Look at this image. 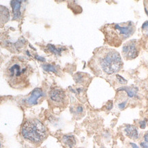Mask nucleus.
Returning <instances> with one entry per match:
<instances>
[{
    "mask_svg": "<svg viewBox=\"0 0 148 148\" xmlns=\"http://www.w3.org/2000/svg\"><path fill=\"white\" fill-rule=\"evenodd\" d=\"M44 95V92L40 88H36L32 91L30 96L26 99V104L28 106H34L38 103V100Z\"/></svg>",
    "mask_w": 148,
    "mask_h": 148,
    "instance_id": "6e6552de",
    "label": "nucleus"
},
{
    "mask_svg": "<svg viewBox=\"0 0 148 148\" xmlns=\"http://www.w3.org/2000/svg\"><path fill=\"white\" fill-rule=\"evenodd\" d=\"M109 104V105H108V109H111V108H112V107H113V103H112L111 102H110Z\"/></svg>",
    "mask_w": 148,
    "mask_h": 148,
    "instance_id": "5701e85b",
    "label": "nucleus"
},
{
    "mask_svg": "<svg viewBox=\"0 0 148 148\" xmlns=\"http://www.w3.org/2000/svg\"><path fill=\"white\" fill-rule=\"evenodd\" d=\"M135 24L132 21L121 23H111L103 26L101 31L104 36V40L111 47H119L135 32Z\"/></svg>",
    "mask_w": 148,
    "mask_h": 148,
    "instance_id": "7ed1b4c3",
    "label": "nucleus"
},
{
    "mask_svg": "<svg viewBox=\"0 0 148 148\" xmlns=\"http://www.w3.org/2000/svg\"><path fill=\"white\" fill-rule=\"evenodd\" d=\"M144 142L147 143L148 145V132H147L144 136Z\"/></svg>",
    "mask_w": 148,
    "mask_h": 148,
    "instance_id": "412c9836",
    "label": "nucleus"
},
{
    "mask_svg": "<svg viewBox=\"0 0 148 148\" xmlns=\"http://www.w3.org/2000/svg\"><path fill=\"white\" fill-rule=\"evenodd\" d=\"M48 48L49 50L51 51V52L55 54H60L61 52H62V49H57L54 46L51 45H48Z\"/></svg>",
    "mask_w": 148,
    "mask_h": 148,
    "instance_id": "4468645a",
    "label": "nucleus"
},
{
    "mask_svg": "<svg viewBox=\"0 0 148 148\" xmlns=\"http://www.w3.org/2000/svg\"><path fill=\"white\" fill-rule=\"evenodd\" d=\"M116 77L117 78V79L119 80V83H121V84H126L127 81L125 79H124V78H123L122 77H121V76H119L118 75H117Z\"/></svg>",
    "mask_w": 148,
    "mask_h": 148,
    "instance_id": "dca6fc26",
    "label": "nucleus"
},
{
    "mask_svg": "<svg viewBox=\"0 0 148 148\" xmlns=\"http://www.w3.org/2000/svg\"><path fill=\"white\" fill-rule=\"evenodd\" d=\"M42 67L44 68V70L49 72H53L54 73H58V68H57L56 66L53 65H51V64H43L42 66Z\"/></svg>",
    "mask_w": 148,
    "mask_h": 148,
    "instance_id": "ddd939ff",
    "label": "nucleus"
},
{
    "mask_svg": "<svg viewBox=\"0 0 148 148\" xmlns=\"http://www.w3.org/2000/svg\"><path fill=\"white\" fill-rule=\"evenodd\" d=\"M126 103H127V102H126V101H124V102H121V103H119V104H118V107H119V109H120L121 110L124 109V108L126 107Z\"/></svg>",
    "mask_w": 148,
    "mask_h": 148,
    "instance_id": "f3484780",
    "label": "nucleus"
},
{
    "mask_svg": "<svg viewBox=\"0 0 148 148\" xmlns=\"http://www.w3.org/2000/svg\"><path fill=\"white\" fill-rule=\"evenodd\" d=\"M140 43L137 40H131L125 43L122 48V55L126 60H133L138 56Z\"/></svg>",
    "mask_w": 148,
    "mask_h": 148,
    "instance_id": "39448f33",
    "label": "nucleus"
},
{
    "mask_svg": "<svg viewBox=\"0 0 148 148\" xmlns=\"http://www.w3.org/2000/svg\"><path fill=\"white\" fill-rule=\"evenodd\" d=\"M140 145H141V148H148V145L147 144L145 143V142H141V143H140Z\"/></svg>",
    "mask_w": 148,
    "mask_h": 148,
    "instance_id": "aec40b11",
    "label": "nucleus"
},
{
    "mask_svg": "<svg viewBox=\"0 0 148 148\" xmlns=\"http://www.w3.org/2000/svg\"><path fill=\"white\" fill-rule=\"evenodd\" d=\"M101 148H105V147H102Z\"/></svg>",
    "mask_w": 148,
    "mask_h": 148,
    "instance_id": "b1692460",
    "label": "nucleus"
},
{
    "mask_svg": "<svg viewBox=\"0 0 148 148\" xmlns=\"http://www.w3.org/2000/svg\"><path fill=\"white\" fill-rule=\"evenodd\" d=\"M1 25L6 23L8 21V18H10V13L9 11L5 7H3L1 5Z\"/></svg>",
    "mask_w": 148,
    "mask_h": 148,
    "instance_id": "9b49d317",
    "label": "nucleus"
},
{
    "mask_svg": "<svg viewBox=\"0 0 148 148\" xmlns=\"http://www.w3.org/2000/svg\"><path fill=\"white\" fill-rule=\"evenodd\" d=\"M88 66L96 75L104 77L118 73L122 68L123 62L117 51L102 47L94 51Z\"/></svg>",
    "mask_w": 148,
    "mask_h": 148,
    "instance_id": "f257e3e1",
    "label": "nucleus"
},
{
    "mask_svg": "<svg viewBox=\"0 0 148 148\" xmlns=\"http://www.w3.org/2000/svg\"><path fill=\"white\" fill-rule=\"evenodd\" d=\"M32 71V67L27 60L21 57H14L5 67L4 76L10 87L23 89L29 85Z\"/></svg>",
    "mask_w": 148,
    "mask_h": 148,
    "instance_id": "f03ea898",
    "label": "nucleus"
},
{
    "mask_svg": "<svg viewBox=\"0 0 148 148\" xmlns=\"http://www.w3.org/2000/svg\"><path fill=\"white\" fill-rule=\"evenodd\" d=\"M130 145L132 146V148H139V147H138L137 145H136L135 143H130Z\"/></svg>",
    "mask_w": 148,
    "mask_h": 148,
    "instance_id": "4be33fe9",
    "label": "nucleus"
},
{
    "mask_svg": "<svg viewBox=\"0 0 148 148\" xmlns=\"http://www.w3.org/2000/svg\"><path fill=\"white\" fill-rule=\"evenodd\" d=\"M142 32L145 36L148 37V21L144 23L142 25Z\"/></svg>",
    "mask_w": 148,
    "mask_h": 148,
    "instance_id": "2eb2a0df",
    "label": "nucleus"
},
{
    "mask_svg": "<svg viewBox=\"0 0 148 148\" xmlns=\"http://www.w3.org/2000/svg\"><path fill=\"white\" fill-rule=\"evenodd\" d=\"M66 93L61 89H53L49 92V98L51 102H53L54 104H63L66 100Z\"/></svg>",
    "mask_w": 148,
    "mask_h": 148,
    "instance_id": "0eeeda50",
    "label": "nucleus"
},
{
    "mask_svg": "<svg viewBox=\"0 0 148 148\" xmlns=\"http://www.w3.org/2000/svg\"><path fill=\"white\" fill-rule=\"evenodd\" d=\"M25 1H11L10 5L12 8L13 20L19 21L21 19L25 10Z\"/></svg>",
    "mask_w": 148,
    "mask_h": 148,
    "instance_id": "423d86ee",
    "label": "nucleus"
},
{
    "mask_svg": "<svg viewBox=\"0 0 148 148\" xmlns=\"http://www.w3.org/2000/svg\"><path fill=\"white\" fill-rule=\"evenodd\" d=\"M125 133L128 137L132 139H136L138 137V130L135 126L132 125H127L124 129Z\"/></svg>",
    "mask_w": 148,
    "mask_h": 148,
    "instance_id": "1a4fd4ad",
    "label": "nucleus"
},
{
    "mask_svg": "<svg viewBox=\"0 0 148 148\" xmlns=\"http://www.w3.org/2000/svg\"><path fill=\"white\" fill-rule=\"evenodd\" d=\"M21 134L24 138L36 144L42 142L48 135L46 127L37 119H29L25 121Z\"/></svg>",
    "mask_w": 148,
    "mask_h": 148,
    "instance_id": "20e7f679",
    "label": "nucleus"
},
{
    "mask_svg": "<svg viewBox=\"0 0 148 148\" xmlns=\"http://www.w3.org/2000/svg\"><path fill=\"white\" fill-rule=\"evenodd\" d=\"M144 6H145V11L148 16V1H144Z\"/></svg>",
    "mask_w": 148,
    "mask_h": 148,
    "instance_id": "a211bd4d",
    "label": "nucleus"
},
{
    "mask_svg": "<svg viewBox=\"0 0 148 148\" xmlns=\"http://www.w3.org/2000/svg\"><path fill=\"white\" fill-rule=\"evenodd\" d=\"M119 91H125L128 94V97L130 98H133L136 96V92L137 91H136V88H129V87H124V88H119Z\"/></svg>",
    "mask_w": 148,
    "mask_h": 148,
    "instance_id": "f8f14e48",
    "label": "nucleus"
},
{
    "mask_svg": "<svg viewBox=\"0 0 148 148\" xmlns=\"http://www.w3.org/2000/svg\"><path fill=\"white\" fill-rule=\"evenodd\" d=\"M63 143L69 147H73L76 144V140L73 135H65L63 136Z\"/></svg>",
    "mask_w": 148,
    "mask_h": 148,
    "instance_id": "9d476101",
    "label": "nucleus"
},
{
    "mask_svg": "<svg viewBox=\"0 0 148 148\" xmlns=\"http://www.w3.org/2000/svg\"><path fill=\"white\" fill-rule=\"evenodd\" d=\"M139 124H140V128H142V129H144L146 127V122H145V121H140Z\"/></svg>",
    "mask_w": 148,
    "mask_h": 148,
    "instance_id": "6ab92c4d",
    "label": "nucleus"
}]
</instances>
